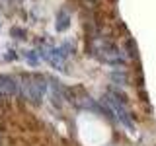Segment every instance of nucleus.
<instances>
[{"mask_svg": "<svg viewBox=\"0 0 156 146\" xmlns=\"http://www.w3.org/2000/svg\"><path fill=\"white\" fill-rule=\"evenodd\" d=\"M0 90L6 92V94H20V86H18V80H14V78L10 76H2L0 78Z\"/></svg>", "mask_w": 156, "mask_h": 146, "instance_id": "nucleus-3", "label": "nucleus"}, {"mask_svg": "<svg viewBox=\"0 0 156 146\" xmlns=\"http://www.w3.org/2000/svg\"><path fill=\"white\" fill-rule=\"evenodd\" d=\"M12 35H20V37H22V35H26V31H23V29H20V27H14L12 29Z\"/></svg>", "mask_w": 156, "mask_h": 146, "instance_id": "nucleus-5", "label": "nucleus"}, {"mask_svg": "<svg viewBox=\"0 0 156 146\" xmlns=\"http://www.w3.org/2000/svg\"><path fill=\"white\" fill-rule=\"evenodd\" d=\"M105 101H107V105L111 107V111L115 113L117 119H119L125 127H129L131 130H135V125H133V121H131V117H129V113H127V109L123 105V99H117L115 94H111V96H105Z\"/></svg>", "mask_w": 156, "mask_h": 146, "instance_id": "nucleus-2", "label": "nucleus"}, {"mask_svg": "<svg viewBox=\"0 0 156 146\" xmlns=\"http://www.w3.org/2000/svg\"><path fill=\"white\" fill-rule=\"evenodd\" d=\"M65 27H68V16L66 18H62V12L58 14V23H57V29L58 31H62Z\"/></svg>", "mask_w": 156, "mask_h": 146, "instance_id": "nucleus-4", "label": "nucleus"}, {"mask_svg": "<svg viewBox=\"0 0 156 146\" xmlns=\"http://www.w3.org/2000/svg\"><path fill=\"white\" fill-rule=\"evenodd\" d=\"M18 86H20V94H22L23 97H27L29 101L39 103V101L43 99V94H45L43 78H39V76H26V74H23L18 80Z\"/></svg>", "mask_w": 156, "mask_h": 146, "instance_id": "nucleus-1", "label": "nucleus"}]
</instances>
